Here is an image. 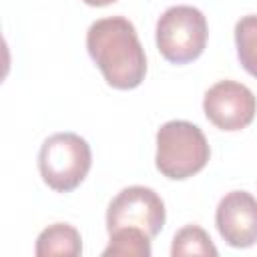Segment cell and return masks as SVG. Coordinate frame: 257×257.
Instances as JSON below:
<instances>
[{
    "label": "cell",
    "mask_w": 257,
    "mask_h": 257,
    "mask_svg": "<svg viewBox=\"0 0 257 257\" xmlns=\"http://www.w3.org/2000/svg\"><path fill=\"white\" fill-rule=\"evenodd\" d=\"M86 50L112 88L131 90L145 80L147 56L126 18L110 16L92 22L86 32Z\"/></svg>",
    "instance_id": "1"
},
{
    "label": "cell",
    "mask_w": 257,
    "mask_h": 257,
    "mask_svg": "<svg viewBox=\"0 0 257 257\" xmlns=\"http://www.w3.org/2000/svg\"><path fill=\"white\" fill-rule=\"evenodd\" d=\"M211 149L203 131L189 120H169L157 131L159 173L173 181H183L205 169Z\"/></svg>",
    "instance_id": "2"
},
{
    "label": "cell",
    "mask_w": 257,
    "mask_h": 257,
    "mask_svg": "<svg viewBox=\"0 0 257 257\" xmlns=\"http://www.w3.org/2000/svg\"><path fill=\"white\" fill-rule=\"evenodd\" d=\"M92 153L88 143L76 133H56L48 137L38 153V169L44 183L58 191H74L90 171Z\"/></svg>",
    "instance_id": "3"
},
{
    "label": "cell",
    "mask_w": 257,
    "mask_h": 257,
    "mask_svg": "<svg viewBox=\"0 0 257 257\" xmlns=\"http://www.w3.org/2000/svg\"><path fill=\"white\" fill-rule=\"evenodd\" d=\"M207 36V18L195 6H171L157 20V48L173 64L197 60L205 50Z\"/></svg>",
    "instance_id": "4"
},
{
    "label": "cell",
    "mask_w": 257,
    "mask_h": 257,
    "mask_svg": "<svg viewBox=\"0 0 257 257\" xmlns=\"http://www.w3.org/2000/svg\"><path fill=\"white\" fill-rule=\"evenodd\" d=\"M165 225V203L149 187L133 185L122 189L106 209V231L120 227H139L151 239Z\"/></svg>",
    "instance_id": "5"
},
{
    "label": "cell",
    "mask_w": 257,
    "mask_h": 257,
    "mask_svg": "<svg viewBox=\"0 0 257 257\" xmlns=\"http://www.w3.org/2000/svg\"><path fill=\"white\" fill-rule=\"evenodd\" d=\"M205 116L221 131H241L251 124L257 112V98L241 82L219 80L203 98Z\"/></svg>",
    "instance_id": "6"
},
{
    "label": "cell",
    "mask_w": 257,
    "mask_h": 257,
    "mask_svg": "<svg viewBox=\"0 0 257 257\" xmlns=\"http://www.w3.org/2000/svg\"><path fill=\"white\" fill-rule=\"evenodd\" d=\"M215 225L223 241L245 249L257 243V199L247 191L227 193L215 211Z\"/></svg>",
    "instance_id": "7"
},
{
    "label": "cell",
    "mask_w": 257,
    "mask_h": 257,
    "mask_svg": "<svg viewBox=\"0 0 257 257\" xmlns=\"http://www.w3.org/2000/svg\"><path fill=\"white\" fill-rule=\"evenodd\" d=\"M34 253L38 257H78L82 253L80 233L68 223H54L38 235Z\"/></svg>",
    "instance_id": "8"
},
{
    "label": "cell",
    "mask_w": 257,
    "mask_h": 257,
    "mask_svg": "<svg viewBox=\"0 0 257 257\" xmlns=\"http://www.w3.org/2000/svg\"><path fill=\"white\" fill-rule=\"evenodd\" d=\"M104 257H149L151 237L139 227H120L110 231L108 245L102 251Z\"/></svg>",
    "instance_id": "9"
},
{
    "label": "cell",
    "mask_w": 257,
    "mask_h": 257,
    "mask_svg": "<svg viewBox=\"0 0 257 257\" xmlns=\"http://www.w3.org/2000/svg\"><path fill=\"white\" fill-rule=\"evenodd\" d=\"M235 46L241 66L257 78V14L243 16L235 24Z\"/></svg>",
    "instance_id": "10"
},
{
    "label": "cell",
    "mask_w": 257,
    "mask_h": 257,
    "mask_svg": "<svg viewBox=\"0 0 257 257\" xmlns=\"http://www.w3.org/2000/svg\"><path fill=\"white\" fill-rule=\"evenodd\" d=\"M171 255L173 257H181V255H211V257H215L217 247L213 245V241L205 229H201L199 225H187L175 233Z\"/></svg>",
    "instance_id": "11"
},
{
    "label": "cell",
    "mask_w": 257,
    "mask_h": 257,
    "mask_svg": "<svg viewBox=\"0 0 257 257\" xmlns=\"http://www.w3.org/2000/svg\"><path fill=\"white\" fill-rule=\"evenodd\" d=\"M82 2L88 4V6H108V4H112L116 0H82Z\"/></svg>",
    "instance_id": "12"
}]
</instances>
